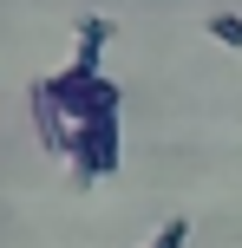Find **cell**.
Returning <instances> with one entry per match:
<instances>
[{
  "label": "cell",
  "instance_id": "6da1fadb",
  "mask_svg": "<svg viewBox=\"0 0 242 248\" xmlns=\"http://www.w3.org/2000/svg\"><path fill=\"white\" fill-rule=\"evenodd\" d=\"M46 92H52V105L65 111L72 131H79V124H92V118H112L118 105H125V92H118L98 65H65L59 78H46Z\"/></svg>",
  "mask_w": 242,
  "mask_h": 248
},
{
  "label": "cell",
  "instance_id": "7a4b0ae2",
  "mask_svg": "<svg viewBox=\"0 0 242 248\" xmlns=\"http://www.w3.org/2000/svg\"><path fill=\"white\" fill-rule=\"evenodd\" d=\"M65 157H72V176H79V183H98V176H112L118 163H125V144H118V111H112V118L79 124Z\"/></svg>",
  "mask_w": 242,
  "mask_h": 248
},
{
  "label": "cell",
  "instance_id": "3957f363",
  "mask_svg": "<svg viewBox=\"0 0 242 248\" xmlns=\"http://www.w3.org/2000/svg\"><path fill=\"white\" fill-rule=\"evenodd\" d=\"M203 33L216 39V46H229V52H242V13H210V20H203Z\"/></svg>",
  "mask_w": 242,
  "mask_h": 248
},
{
  "label": "cell",
  "instance_id": "277c9868",
  "mask_svg": "<svg viewBox=\"0 0 242 248\" xmlns=\"http://www.w3.org/2000/svg\"><path fill=\"white\" fill-rule=\"evenodd\" d=\"M183 242H190V222H183V216H170V222L151 235V248H183Z\"/></svg>",
  "mask_w": 242,
  "mask_h": 248
}]
</instances>
